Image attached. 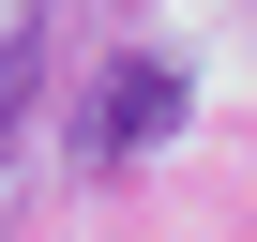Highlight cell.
Listing matches in <instances>:
<instances>
[{
    "instance_id": "7a4b0ae2",
    "label": "cell",
    "mask_w": 257,
    "mask_h": 242,
    "mask_svg": "<svg viewBox=\"0 0 257 242\" xmlns=\"http://www.w3.org/2000/svg\"><path fill=\"white\" fill-rule=\"evenodd\" d=\"M16 91H31V31L0 16V106H16Z\"/></svg>"
},
{
    "instance_id": "6da1fadb",
    "label": "cell",
    "mask_w": 257,
    "mask_h": 242,
    "mask_svg": "<svg viewBox=\"0 0 257 242\" xmlns=\"http://www.w3.org/2000/svg\"><path fill=\"white\" fill-rule=\"evenodd\" d=\"M167 121H182V61H121V76L91 91V167H137Z\"/></svg>"
}]
</instances>
